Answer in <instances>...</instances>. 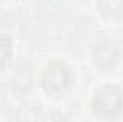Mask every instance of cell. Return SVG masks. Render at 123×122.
<instances>
[{
  "label": "cell",
  "instance_id": "cell-3",
  "mask_svg": "<svg viewBox=\"0 0 123 122\" xmlns=\"http://www.w3.org/2000/svg\"><path fill=\"white\" fill-rule=\"evenodd\" d=\"M10 56V43L6 39H0V65L3 66L4 61H7Z\"/></svg>",
  "mask_w": 123,
  "mask_h": 122
},
{
  "label": "cell",
  "instance_id": "cell-2",
  "mask_svg": "<svg viewBox=\"0 0 123 122\" xmlns=\"http://www.w3.org/2000/svg\"><path fill=\"white\" fill-rule=\"evenodd\" d=\"M43 86L49 93H60L69 83V73L64 65L59 62L50 63L43 73Z\"/></svg>",
  "mask_w": 123,
  "mask_h": 122
},
{
  "label": "cell",
  "instance_id": "cell-1",
  "mask_svg": "<svg viewBox=\"0 0 123 122\" xmlns=\"http://www.w3.org/2000/svg\"><path fill=\"white\" fill-rule=\"evenodd\" d=\"M122 92L117 86L103 85L93 98V109L102 118H115L122 109Z\"/></svg>",
  "mask_w": 123,
  "mask_h": 122
}]
</instances>
